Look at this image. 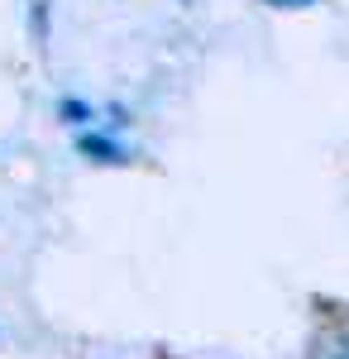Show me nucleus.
<instances>
[{"label": "nucleus", "mask_w": 349, "mask_h": 359, "mask_svg": "<svg viewBox=\"0 0 349 359\" xmlns=\"http://www.w3.org/2000/svg\"><path fill=\"white\" fill-rule=\"evenodd\" d=\"M264 5H278V10H306V5H316V0H264Z\"/></svg>", "instance_id": "2"}, {"label": "nucleus", "mask_w": 349, "mask_h": 359, "mask_svg": "<svg viewBox=\"0 0 349 359\" xmlns=\"http://www.w3.org/2000/svg\"><path fill=\"white\" fill-rule=\"evenodd\" d=\"M81 154H91L96 163H120V158H125V149H120V144H110V139H101V135H86V139H81Z\"/></svg>", "instance_id": "1"}, {"label": "nucleus", "mask_w": 349, "mask_h": 359, "mask_svg": "<svg viewBox=\"0 0 349 359\" xmlns=\"http://www.w3.org/2000/svg\"><path fill=\"white\" fill-rule=\"evenodd\" d=\"M62 115H67V120H86V106H81V101H67Z\"/></svg>", "instance_id": "3"}]
</instances>
